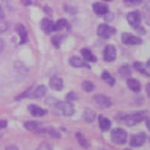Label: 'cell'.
<instances>
[{
    "label": "cell",
    "instance_id": "cb8c5ba5",
    "mask_svg": "<svg viewBox=\"0 0 150 150\" xmlns=\"http://www.w3.org/2000/svg\"><path fill=\"white\" fill-rule=\"evenodd\" d=\"M118 72H120V74H121L122 77H128L129 74L132 73L131 67H129L128 65H123V66H121V67H120V70H118Z\"/></svg>",
    "mask_w": 150,
    "mask_h": 150
},
{
    "label": "cell",
    "instance_id": "9a60e30c",
    "mask_svg": "<svg viewBox=\"0 0 150 150\" xmlns=\"http://www.w3.org/2000/svg\"><path fill=\"white\" fill-rule=\"evenodd\" d=\"M70 65L73 67H87V69H89V65L87 64V61H84V60H82L77 56H72L70 59Z\"/></svg>",
    "mask_w": 150,
    "mask_h": 150
},
{
    "label": "cell",
    "instance_id": "f546056e",
    "mask_svg": "<svg viewBox=\"0 0 150 150\" xmlns=\"http://www.w3.org/2000/svg\"><path fill=\"white\" fill-rule=\"evenodd\" d=\"M143 0H123V3L126 5H131V6H137V5H140Z\"/></svg>",
    "mask_w": 150,
    "mask_h": 150
},
{
    "label": "cell",
    "instance_id": "5b68a950",
    "mask_svg": "<svg viewBox=\"0 0 150 150\" xmlns=\"http://www.w3.org/2000/svg\"><path fill=\"white\" fill-rule=\"evenodd\" d=\"M127 21H128L129 26H132L133 28H138V26L142 22V15L139 11H132L127 15Z\"/></svg>",
    "mask_w": 150,
    "mask_h": 150
},
{
    "label": "cell",
    "instance_id": "d4e9b609",
    "mask_svg": "<svg viewBox=\"0 0 150 150\" xmlns=\"http://www.w3.org/2000/svg\"><path fill=\"white\" fill-rule=\"evenodd\" d=\"M134 69H136L137 71H139V72H142V73L144 74V76H150V74H149V72L145 70L144 65L142 64V62H134Z\"/></svg>",
    "mask_w": 150,
    "mask_h": 150
},
{
    "label": "cell",
    "instance_id": "f35d334b",
    "mask_svg": "<svg viewBox=\"0 0 150 150\" xmlns=\"http://www.w3.org/2000/svg\"><path fill=\"white\" fill-rule=\"evenodd\" d=\"M0 18H4V10L1 6H0Z\"/></svg>",
    "mask_w": 150,
    "mask_h": 150
},
{
    "label": "cell",
    "instance_id": "60d3db41",
    "mask_svg": "<svg viewBox=\"0 0 150 150\" xmlns=\"http://www.w3.org/2000/svg\"><path fill=\"white\" fill-rule=\"evenodd\" d=\"M148 67H149V69H150V59H149V61H148V65H146Z\"/></svg>",
    "mask_w": 150,
    "mask_h": 150
},
{
    "label": "cell",
    "instance_id": "836d02e7",
    "mask_svg": "<svg viewBox=\"0 0 150 150\" xmlns=\"http://www.w3.org/2000/svg\"><path fill=\"white\" fill-rule=\"evenodd\" d=\"M21 1H22V4L26 5V6H29L32 4V0H21Z\"/></svg>",
    "mask_w": 150,
    "mask_h": 150
},
{
    "label": "cell",
    "instance_id": "603a6c76",
    "mask_svg": "<svg viewBox=\"0 0 150 150\" xmlns=\"http://www.w3.org/2000/svg\"><path fill=\"white\" fill-rule=\"evenodd\" d=\"M67 27H69V23L66 20H59L56 23H54V31H61V29Z\"/></svg>",
    "mask_w": 150,
    "mask_h": 150
},
{
    "label": "cell",
    "instance_id": "4dcf8cb0",
    "mask_svg": "<svg viewBox=\"0 0 150 150\" xmlns=\"http://www.w3.org/2000/svg\"><path fill=\"white\" fill-rule=\"evenodd\" d=\"M61 40H62V37L61 35H55V37H52V39H51L52 44H54L56 48L60 47V43H61Z\"/></svg>",
    "mask_w": 150,
    "mask_h": 150
},
{
    "label": "cell",
    "instance_id": "83f0119b",
    "mask_svg": "<svg viewBox=\"0 0 150 150\" xmlns=\"http://www.w3.org/2000/svg\"><path fill=\"white\" fill-rule=\"evenodd\" d=\"M9 29V22L5 21L4 18H0V34L6 32Z\"/></svg>",
    "mask_w": 150,
    "mask_h": 150
},
{
    "label": "cell",
    "instance_id": "484cf974",
    "mask_svg": "<svg viewBox=\"0 0 150 150\" xmlns=\"http://www.w3.org/2000/svg\"><path fill=\"white\" fill-rule=\"evenodd\" d=\"M82 88H83V91H86V92H92V91H94V84L89 81H84L83 83H82Z\"/></svg>",
    "mask_w": 150,
    "mask_h": 150
},
{
    "label": "cell",
    "instance_id": "ba28073f",
    "mask_svg": "<svg viewBox=\"0 0 150 150\" xmlns=\"http://www.w3.org/2000/svg\"><path fill=\"white\" fill-rule=\"evenodd\" d=\"M94 103L98 105V106L100 108H104V109H106V108H110L111 105H112V101L108 98V96H105V95H101V94H98V95H95L94 98H93Z\"/></svg>",
    "mask_w": 150,
    "mask_h": 150
},
{
    "label": "cell",
    "instance_id": "d6a6232c",
    "mask_svg": "<svg viewBox=\"0 0 150 150\" xmlns=\"http://www.w3.org/2000/svg\"><path fill=\"white\" fill-rule=\"evenodd\" d=\"M74 99H77V96L74 95V93H69V95H67V100H74Z\"/></svg>",
    "mask_w": 150,
    "mask_h": 150
},
{
    "label": "cell",
    "instance_id": "8d00e7d4",
    "mask_svg": "<svg viewBox=\"0 0 150 150\" xmlns=\"http://www.w3.org/2000/svg\"><path fill=\"white\" fill-rule=\"evenodd\" d=\"M6 127V121H0V128H5Z\"/></svg>",
    "mask_w": 150,
    "mask_h": 150
},
{
    "label": "cell",
    "instance_id": "ac0fdd59",
    "mask_svg": "<svg viewBox=\"0 0 150 150\" xmlns=\"http://www.w3.org/2000/svg\"><path fill=\"white\" fill-rule=\"evenodd\" d=\"M16 31H17V33H18V35H20V38H21V44L26 43L28 35H27V31H26L25 26L21 25V23H18V25L16 26Z\"/></svg>",
    "mask_w": 150,
    "mask_h": 150
},
{
    "label": "cell",
    "instance_id": "7402d4cb",
    "mask_svg": "<svg viewBox=\"0 0 150 150\" xmlns=\"http://www.w3.org/2000/svg\"><path fill=\"white\" fill-rule=\"evenodd\" d=\"M83 118L86 120V122H88V123L93 122L94 118H95V112L92 111V110H89V109H87L84 111V114H83Z\"/></svg>",
    "mask_w": 150,
    "mask_h": 150
},
{
    "label": "cell",
    "instance_id": "2e32d148",
    "mask_svg": "<svg viewBox=\"0 0 150 150\" xmlns=\"http://www.w3.org/2000/svg\"><path fill=\"white\" fill-rule=\"evenodd\" d=\"M81 54H82L83 60H84V61H87V62H95L96 61V57L93 55V52L89 49H82Z\"/></svg>",
    "mask_w": 150,
    "mask_h": 150
},
{
    "label": "cell",
    "instance_id": "8fae6325",
    "mask_svg": "<svg viewBox=\"0 0 150 150\" xmlns=\"http://www.w3.org/2000/svg\"><path fill=\"white\" fill-rule=\"evenodd\" d=\"M49 84H50V88L54 89V91H61L64 88V82L60 77H52L49 82Z\"/></svg>",
    "mask_w": 150,
    "mask_h": 150
},
{
    "label": "cell",
    "instance_id": "8992f818",
    "mask_svg": "<svg viewBox=\"0 0 150 150\" xmlns=\"http://www.w3.org/2000/svg\"><path fill=\"white\" fill-rule=\"evenodd\" d=\"M145 139H146V136L144 132H140V133H137L134 136L131 137V140H129V144L134 148H139L142 146L144 143H145Z\"/></svg>",
    "mask_w": 150,
    "mask_h": 150
},
{
    "label": "cell",
    "instance_id": "d590c367",
    "mask_svg": "<svg viewBox=\"0 0 150 150\" xmlns=\"http://www.w3.org/2000/svg\"><path fill=\"white\" fill-rule=\"evenodd\" d=\"M4 50V40L0 39V52H1Z\"/></svg>",
    "mask_w": 150,
    "mask_h": 150
},
{
    "label": "cell",
    "instance_id": "7a4b0ae2",
    "mask_svg": "<svg viewBox=\"0 0 150 150\" xmlns=\"http://www.w3.org/2000/svg\"><path fill=\"white\" fill-rule=\"evenodd\" d=\"M55 111L62 116H72L74 114V108L70 101H59L55 105Z\"/></svg>",
    "mask_w": 150,
    "mask_h": 150
},
{
    "label": "cell",
    "instance_id": "e0dca14e",
    "mask_svg": "<svg viewBox=\"0 0 150 150\" xmlns=\"http://www.w3.org/2000/svg\"><path fill=\"white\" fill-rule=\"evenodd\" d=\"M45 93H47V87L45 86H38L35 88V91L32 92L31 96L34 99H39V98H43V96L45 95Z\"/></svg>",
    "mask_w": 150,
    "mask_h": 150
},
{
    "label": "cell",
    "instance_id": "277c9868",
    "mask_svg": "<svg viewBox=\"0 0 150 150\" xmlns=\"http://www.w3.org/2000/svg\"><path fill=\"white\" fill-rule=\"evenodd\" d=\"M96 32H98V35H99V37L108 39V38H110V37L115 35L116 29H115L114 27L106 25V23H101V25H99L98 31H96Z\"/></svg>",
    "mask_w": 150,
    "mask_h": 150
},
{
    "label": "cell",
    "instance_id": "52a82bcc",
    "mask_svg": "<svg viewBox=\"0 0 150 150\" xmlns=\"http://www.w3.org/2000/svg\"><path fill=\"white\" fill-rule=\"evenodd\" d=\"M122 42L126 45H138L142 44V39L137 35H133L131 33H123L122 34Z\"/></svg>",
    "mask_w": 150,
    "mask_h": 150
},
{
    "label": "cell",
    "instance_id": "4fadbf2b",
    "mask_svg": "<svg viewBox=\"0 0 150 150\" xmlns=\"http://www.w3.org/2000/svg\"><path fill=\"white\" fill-rule=\"evenodd\" d=\"M28 110L35 117H40V116H44V115L47 114V110H44V109H42L39 106H37V105H29Z\"/></svg>",
    "mask_w": 150,
    "mask_h": 150
},
{
    "label": "cell",
    "instance_id": "9c48e42d",
    "mask_svg": "<svg viewBox=\"0 0 150 150\" xmlns=\"http://www.w3.org/2000/svg\"><path fill=\"white\" fill-rule=\"evenodd\" d=\"M116 59V48L114 45H108L104 49V60L108 62L114 61Z\"/></svg>",
    "mask_w": 150,
    "mask_h": 150
},
{
    "label": "cell",
    "instance_id": "f1b7e54d",
    "mask_svg": "<svg viewBox=\"0 0 150 150\" xmlns=\"http://www.w3.org/2000/svg\"><path fill=\"white\" fill-rule=\"evenodd\" d=\"M43 132L49 133V136L54 137V138H59V137H60V134H59L54 128H43Z\"/></svg>",
    "mask_w": 150,
    "mask_h": 150
},
{
    "label": "cell",
    "instance_id": "5bb4252c",
    "mask_svg": "<svg viewBox=\"0 0 150 150\" xmlns=\"http://www.w3.org/2000/svg\"><path fill=\"white\" fill-rule=\"evenodd\" d=\"M25 128L31 131V132H43V128L39 122H34V121H28L25 123Z\"/></svg>",
    "mask_w": 150,
    "mask_h": 150
},
{
    "label": "cell",
    "instance_id": "1f68e13d",
    "mask_svg": "<svg viewBox=\"0 0 150 150\" xmlns=\"http://www.w3.org/2000/svg\"><path fill=\"white\" fill-rule=\"evenodd\" d=\"M37 150H52V148L49 143H42L38 148H37Z\"/></svg>",
    "mask_w": 150,
    "mask_h": 150
},
{
    "label": "cell",
    "instance_id": "ffe728a7",
    "mask_svg": "<svg viewBox=\"0 0 150 150\" xmlns=\"http://www.w3.org/2000/svg\"><path fill=\"white\" fill-rule=\"evenodd\" d=\"M99 127H100L101 131H109L110 127H111L110 120L106 118L105 116H100V117H99Z\"/></svg>",
    "mask_w": 150,
    "mask_h": 150
},
{
    "label": "cell",
    "instance_id": "44dd1931",
    "mask_svg": "<svg viewBox=\"0 0 150 150\" xmlns=\"http://www.w3.org/2000/svg\"><path fill=\"white\" fill-rule=\"evenodd\" d=\"M101 78H103L105 82H106L109 86H114V84H115V78L112 77L108 71H104V72L101 73Z\"/></svg>",
    "mask_w": 150,
    "mask_h": 150
},
{
    "label": "cell",
    "instance_id": "6da1fadb",
    "mask_svg": "<svg viewBox=\"0 0 150 150\" xmlns=\"http://www.w3.org/2000/svg\"><path fill=\"white\" fill-rule=\"evenodd\" d=\"M148 117V112L142 111V112H134V114H129L122 117V121L127 125V126H134L137 123H140L142 121Z\"/></svg>",
    "mask_w": 150,
    "mask_h": 150
},
{
    "label": "cell",
    "instance_id": "e575fe53",
    "mask_svg": "<svg viewBox=\"0 0 150 150\" xmlns=\"http://www.w3.org/2000/svg\"><path fill=\"white\" fill-rule=\"evenodd\" d=\"M6 150H18V148L16 145H9L6 146Z\"/></svg>",
    "mask_w": 150,
    "mask_h": 150
},
{
    "label": "cell",
    "instance_id": "ab89813d",
    "mask_svg": "<svg viewBox=\"0 0 150 150\" xmlns=\"http://www.w3.org/2000/svg\"><path fill=\"white\" fill-rule=\"evenodd\" d=\"M146 89H148V94H149V96H150V83L146 86Z\"/></svg>",
    "mask_w": 150,
    "mask_h": 150
},
{
    "label": "cell",
    "instance_id": "7bdbcfd3",
    "mask_svg": "<svg viewBox=\"0 0 150 150\" xmlns=\"http://www.w3.org/2000/svg\"><path fill=\"white\" fill-rule=\"evenodd\" d=\"M125 150H131V149H125Z\"/></svg>",
    "mask_w": 150,
    "mask_h": 150
},
{
    "label": "cell",
    "instance_id": "7c38bea8",
    "mask_svg": "<svg viewBox=\"0 0 150 150\" xmlns=\"http://www.w3.org/2000/svg\"><path fill=\"white\" fill-rule=\"evenodd\" d=\"M42 29L47 34L54 32V22H52L51 20H49V18H43L42 20Z\"/></svg>",
    "mask_w": 150,
    "mask_h": 150
},
{
    "label": "cell",
    "instance_id": "d6986e66",
    "mask_svg": "<svg viewBox=\"0 0 150 150\" xmlns=\"http://www.w3.org/2000/svg\"><path fill=\"white\" fill-rule=\"evenodd\" d=\"M127 86H128V88L131 89V91H133L134 93H139L140 92V83L137 79L128 78L127 79Z\"/></svg>",
    "mask_w": 150,
    "mask_h": 150
},
{
    "label": "cell",
    "instance_id": "4316f807",
    "mask_svg": "<svg viewBox=\"0 0 150 150\" xmlns=\"http://www.w3.org/2000/svg\"><path fill=\"white\" fill-rule=\"evenodd\" d=\"M77 139H78V142H79V144L82 145V146H83V148H89V143H88V140L83 137V136H82V134L81 133H77Z\"/></svg>",
    "mask_w": 150,
    "mask_h": 150
},
{
    "label": "cell",
    "instance_id": "b9f144b4",
    "mask_svg": "<svg viewBox=\"0 0 150 150\" xmlns=\"http://www.w3.org/2000/svg\"><path fill=\"white\" fill-rule=\"evenodd\" d=\"M103 1H111V0H103Z\"/></svg>",
    "mask_w": 150,
    "mask_h": 150
},
{
    "label": "cell",
    "instance_id": "30bf717a",
    "mask_svg": "<svg viewBox=\"0 0 150 150\" xmlns=\"http://www.w3.org/2000/svg\"><path fill=\"white\" fill-rule=\"evenodd\" d=\"M93 11L98 15V16H105L109 12V7L104 3H95L93 4Z\"/></svg>",
    "mask_w": 150,
    "mask_h": 150
},
{
    "label": "cell",
    "instance_id": "3957f363",
    "mask_svg": "<svg viewBox=\"0 0 150 150\" xmlns=\"http://www.w3.org/2000/svg\"><path fill=\"white\" fill-rule=\"evenodd\" d=\"M111 140L116 144H125L127 142V132L122 128H115L111 131Z\"/></svg>",
    "mask_w": 150,
    "mask_h": 150
},
{
    "label": "cell",
    "instance_id": "74e56055",
    "mask_svg": "<svg viewBox=\"0 0 150 150\" xmlns=\"http://www.w3.org/2000/svg\"><path fill=\"white\" fill-rule=\"evenodd\" d=\"M145 121H146V127H148V129H150V117H146V118H145Z\"/></svg>",
    "mask_w": 150,
    "mask_h": 150
}]
</instances>
